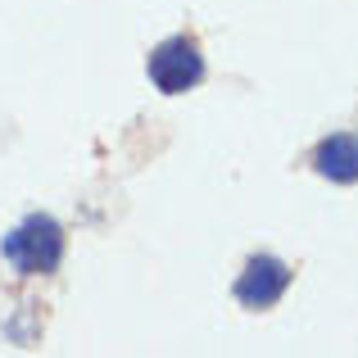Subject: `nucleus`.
Instances as JSON below:
<instances>
[{
  "label": "nucleus",
  "instance_id": "f257e3e1",
  "mask_svg": "<svg viewBox=\"0 0 358 358\" xmlns=\"http://www.w3.org/2000/svg\"><path fill=\"white\" fill-rule=\"evenodd\" d=\"M0 250H5V259L14 263L23 277H45V272H55L59 259H64V231H59L55 218L32 213V218H23L9 231Z\"/></svg>",
  "mask_w": 358,
  "mask_h": 358
},
{
  "label": "nucleus",
  "instance_id": "f03ea898",
  "mask_svg": "<svg viewBox=\"0 0 358 358\" xmlns=\"http://www.w3.org/2000/svg\"><path fill=\"white\" fill-rule=\"evenodd\" d=\"M204 78V55L191 36H173L150 55V82H155L164 96H182L195 82Z\"/></svg>",
  "mask_w": 358,
  "mask_h": 358
},
{
  "label": "nucleus",
  "instance_id": "7ed1b4c3",
  "mask_svg": "<svg viewBox=\"0 0 358 358\" xmlns=\"http://www.w3.org/2000/svg\"><path fill=\"white\" fill-rule=\"evenodd\" d=\"M290 286V268L272 254H259V259L245 263V272L236 277V299L245 308H272Z\"/></svg>",
  "mask_w": 358,
  "mask_h": 358
},
{
  "label": "nucleus",
  "instance_id": "20e7f679",
  "mask_svg": "<svg viewBox=\"0 0 358 358\" xmlns=\"http://www.w3.org/2000/svg\"><path fill=\"white\" fill-rule=\"evenodd\" d=\"M313 168L327 177V182H341V186L358 182V136H350V131L327 136L322 145H317V155H313Z\"/></svg>",
  "mask_w": 358,
  "mask_h": 358
}]
</instances>
